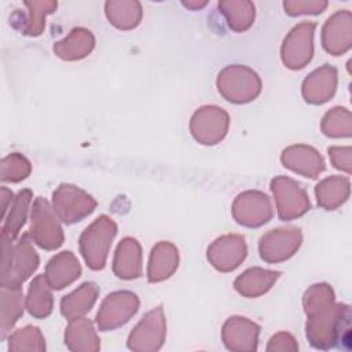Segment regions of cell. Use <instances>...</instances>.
Here are the masks:
<instances>
[{
  "label": "cell",
  "mask_w": 352,
  "mask_h": 352,
  "mask_svg": "<svg viewBox=\"0 0 352 352\" xmlns=\"http://www.w3.org/2000/svg\"><path fill=\"white\" fill-rule=\"evenodd\" d=\"M333 290L324 283L311 286L304 294V308L308 316L307 336L314 346L324 348L336 341L341 305L333 307Z\"/></svg>",
  "instance_id": "cell-1"
},
{
  "label": "cell",
  "mask_w": 352,
  "mask_h": 352,
  "mask_svg": "<svg viewBox=\"0 0 352 352\" xmlns=\"http://www.w3.org/2000/svg\"><path fill=\"white\" fill-rule=\"evenodd\" d=\"M12 242L1 239V287H21L38 267V256L28 234H23L16 243Z\"/></svg>",
  "instance_id": "cell-2"
},
{
  "label": "cell",
  "mask_w": 352,
  "mask_h": 352,
  "mask_svg": "<svg viewBox=\"0 0 352 352\" xmlns=\"http://www.w3.org/2000/svg\"><path fill=\"white\" fill-rule=\"evenodd\" d=\"M116 232L117 226L107 216L98 217L84 230L80 236V250L89 268L102 270L104 267Z\"/></svg>",
  "instance_id": "cell-3"
},
{
  "label": "cell",
  "mask_w": 352,
  "mask_h": 352,
  "mask_svg": "<svg viewBox=\"0 0 352 352\" xmlns=\"http://www.w3.org/2000/svg\"><path fill=\"white\" fill-rule=\"evenodd\" d=\"M219 92L232 103L253 100L261 91V81L256 72L246 66L232 65L223 69L217 77Z\"/></svg>",
  "instance_id": "cell-4"
},
{
  "label": "cell",
  "mask_w": 352,
  "mask_h": 352,
  "mask_svg": "<svg viewBox=\"0 0 352 352\" xmlns=\"http://www.w3.org/2000/svg\"><path fill=\"white\" fill-rule=\"evenodd\" d=\"M29 234L40 248L47 250H54L63 242V232L55 210L41 197L33 202Z\"/></svg>",
  "instance_id": "cell-5"
},
{
  "label": "cell",
  "mask_w": 352,
  "mask_h": 352,
  "mask_svg": "<svg viewBox=\"0 0 352 352\" xmlns=\"http://www.w3.org/2000/svg\"><path fill=\"white\" fill-rule=\"evenodd\" d=\"M52 204L58 217L67 224L80 221L96 206V201L91 195L72 184H60L54 191Z\"/></svg>",
  "instance_id": "cell-6"
},
{
  "label": "cell",
  "mask_w": 352,
  "mask_h": 352,
  "mask_svg": "<svg viewBox=\"0 0 352 352\" xmlns=\"http://www.w3.org/2000/svg\"><path fill=\"white\" fill-rule=\"evenodd\" d=\"M139 308L138 297L131 292H114L109 294L96 315L100 330H111L126 323Z\"/></svg>",
  "instance_id": "cell-7"
},
{
  "label": "cell",
  "mask_w": 352,
  "mask_h": 352,
  "mask_svg": "<svg viewBox=\"0 0 352 352\" xmlns=\"http://www.w3.org/2000/svg\"><path fill=\"white\" fill-rule=\"evenodd\" d=\"M191 133L202 144H216L228 129V114L217 106H204L191 118Z\"/></svg>",
  "instance_id": "cell-8"
},
{
  "label": "cell",
  "mask_w": 352,
  "mask_h": 352,
  "mask_svg": "<svg viewBox=\"0 0 352 352\" xmlns=\"http://www.w3.org/2000/svg\"><path fill=\"white\" fill-rule=\"evenodd\" d=\"M271 190L276 199L278 214L282 220H292L309 209L305 191L292 179L279 176L271 182Z\"/></svg>",
  "instance_id": "cell-9"
},
{
  "label": "cell",
  "mask_w": 352,
  "mask_h": 352,
  "mask_svg": "<svg viewBox=\"0 0 352 352\" xmlns=\"http://www.w3.org/2000/svg\"><path fill=\"white\" fill-rule=\"evenodd\" d=\"M314 30V22H302L286 36L282 45V60L289 69H301L311 60Z\"/></svg>",
  "instance_id": "cell-10"
},
{
  "label": "cell",
  "mask_w": 352,
  "mask_h": 352,
  "mask_svg": "<svg viewBox=\"0 0 352 352\" xmlns=\"http://www.w3.org/2000/svg\"><path fill=\"white\" fill-rule=\"evenodd\" d=\"M301 239L302 236L298 228L272 230L260 238V256L268 263L283 261L297 252Z\"/></svg>",
  "instance_id": "cell-11"
},
{
  "label": "cell",
  "mask_w": 352,
  "mask_h": 352,
  "mask_svg": "<svg viewBox=\"0 0 352 352\" xmlns=\"http://www.w3.org/2000/svg\"><path fill=\"white\" fill-rule=\"evenodd\" d=\"M165 340V316L158 307L144 315L128 338V346L133 351H155Z\"/></svg>",
  "instance_id": "cell-12"
},
{
  "label": "cell",
  "mask_w": 352,
  "mask_h": 352,
  "mask_svg": "<svg viewBox=\"0 0 352 352\" xmlns=\"http://www.w3.org/2000/svg\"><path fill=\"white\" fill-rule=\"evenodd\" d=\"M235 220L246 227H258L272 216L270 199L260 191H245L239 194L232 205Z\"/></svg>",
  "instance_id": "cell-13"
},
{
  "label": "cell",
  "mask_w": 352,
  "mask_h": 352,
  "mask_svg": "<svg viewBox=\"0 0 352 352\" xmlns=\"http://www.w3.org/2000/svg\"><path fill=\"white\" fill-rule=\"evenodd\" d=\"M246 243L241 235H224L208 248L212 265L223 272L235 270L246 257Z\"/></svg>",
  "instance_id": "cell-14"
},
{
  "label": "cell",
  "mask_w": 352,
  "mask_h": 352,
  "mask_svg": "<svg viewBox=\"0 0 352 352\" xmlns=\"http://www.w3.org/2000/svg\"><path fill=\"white\" fill-rule=\"evenodd\" d=\"M258 330V326L249 319L232 316L223 326V341L228 349L254 351Z\"/></svg>",
  "instance_id": "cell-15"
},
{
  "label": "cell",
  "mask_w": 352,
  "mask_h": 352,
  "mask_svg": "<svg viewBox=\"0 0 352 352\" xmlns=\"http://www.w3.org/2000/svg\"><path fill=\"white\" fill-rule=\"evenodd\" d=\"M280 160L286 168L307 177H316L324 169V162L319 153L304 144L287 147Z\"/></svg>",
  "instance_id": "cell-16"
},
{
  "label": "cell",
  "mask_w": 352,
  "mask_h": 352,
  "mask_svg": "<svg viewBox=\"0 0 352 352\" xmlns=\"http://www.w3.org/2000/svg\"><path fill=\"white\" fill-rule=\"evenodd\" d=\"M337 82V73L334 67L324 65L320 69L312 72L302 82V95L307 102L318 104L329 100Z\"/></svg>",
  "instance_id": "cell-17"
},
{
  "label": "cell",
  "mask_w": 352,
  "mask_h": 352,
  "mask_svg": "<svg viewBox=\"0 0 352 352\" xmlns=\"http://www.w3.org/2000/svg\"><path fill=\"white\" fill-rule=\"evenodd\" d=\"M113 271L121 279H133L142 272V250L133 238H124L117 246Z\"/></svg>",
  "instance_id": "cell-18"
},
{
  "label": "cell",
  "mask_w": 352,
  "mask_h": 352,
  "mask_svg": "<svg viewBox=\"0 0 352 352\" xmlns=\"http://www.w3.org/2000/svg\"><path fill=\"white\" fill-rule=\"evenodd\" d=\"M81 267L72 252H62L54 256L45 268V278L52 289H62L80 276Z\"/></svg>",
  "instance_id": "cell-19"
},
{
  "label": "cell",
  "mask_w": 352,
  "mask_h": 352,
  "mask_svg": "<svg viewBox=\"0 0 352 352\" xmlns=\"http://www.w3.org/2000/svg\"><path fill=\"white\" fill-rule=\"evenodd\" d=\"M342 32H351V14L348 11H338L327 19L322 34V43L327 52L338 55L349 48V33Z\"/></svg>",
  "instance_id": "cell-20"
},
{
  "label": "cell",
  "mask_w": 352,
  "mask_h": 352,
  "mask_svg": "<svg viewBox=\"0 0 352 352\" xmlns=\"http://www.w3.org/2000/svg\"><path fill=\"white\" fill-rule=\"evenodd\" d=\"M179 253L169 242L157 243L150 256L147 276L148 282H160L169 278L177 268Z\"/></svg>",
  "instance_id": "cell-21"
},
{
  "label": "cell",
  "mask_w": 352,
  "mask_h": 352,
  "mask_svg": "<svg viewBox=\"0 0 352 352\" xmlns=\"http://www.w3.org/2000/svg\"><path fill=\"white\" fill-rule=\"evenodd\" d=\"M95 45L92 33L84 28L73 29L67 37L55 43L54 52L66 60H76L87 56Z\"/></svg>",
  "instance_id": "cell-22"
},
{
  "label": "cell",
  "mask_w": 352,
  "mask_h": 352,
  "mask_svg": "<svg viewBox=\"0 0 352 352\" xmlns=\"http://www.w3.org/2000/svg\"><path fill=\"white\" fill-rule=\"evenodd\" d=\"M279 275L280 272L278 271L250 268L235 279L234 286L236 292L241 293L242 296L258 297L272 287V285L279 278Z\"/></svg>",
  "instance_id": "cell-23"
},
{
  "label": "cell",
  "mask_w": 352,
  "mask_h": 352,
  "mask_svg": "<svg viewBox=\"0 0 352 352\" xmlns=\"http://www.w3.org/2000/svg\"><path fill=\"white\" fill-rule=\"evenodd\" d=\"M32 201V191L30 190H22L16 194V197L10 202L8 213L3 217L4 223L1 227V239L14 241L21 228L23 227L28 216V209Z\"/></svg>",
  "instance_id": "cell-24"
},
{
  "label": "cell",
  "mask_w": 352,
  "mask_h": 352,
  "mask_svg": "<svg viewBox=\"0 0 352 352\" xmlns=\"http://www.w3.org/2000/svg\"><path fill=\"white\" fill-rule=\"evenodd\" d=\"M98 286L92 282L82 283L77 290L65 296L60 301V311L65 318L69 320L82 316L91 309L98 297Z\"/></svg>",
  "instance_id": "cell-25"
},
{
  "label": "cell",
  "mask_w": 352,
  "mask_h": 352,
  "mask_svg": "<svg viewBox=\"0 0 352 352\" xmlns=\"http://www.w3.org/2000/svg\"><path fill=\"white\" fill-rule=\"evenodd\" d=\"M65 341L73 351H96L99 349V338L88 319L77 318L70 320L66 329Z\"/></svg>",
  "instance_id": "cell-26"
},
{
  "label": "cell",
  "mask_w": 352,
  "mask_h": 352,
  "mask_svg": "<svg viewBox=\"0 0 352 352\" xmlns=\"http://www.w3.org/2000/svg\"><path fill=\"white\" fill-rule=\"evenodd\" d=\"M45 275H38L29 286L26 297V308L29 314L37 319L47 318L52 311V294Z\"/></svg>",
  "instance_id": "cell-27"
},
{
  "label": "cell",
  "mask_w": 352,
  "mask_h": 352,
  "mask_svg": "<svg viewBox=\"0 0 352 352\" xmlns=\"http://www.w3.org/2000/svg\"><path fill=\"white\" fill-rule=\"evenodd\" d=\"M104 10L110 23L118 29H133L142 19L139 1H107Z\"/></svg>",
  "instance_id": "cell-28"
},
{
  "label": "cell",
  "mask_w": 352,
  "mask_h": 352,
  "mask_svg": "<svg viewBox=\"0 0 352 352\" xmlns=\"http://www.w3.org/2000/svg\"><path fill=\"white\" fill-rule=\"evenodd\" d=\"M1 337L14 327L23 314V293L21 287H1Z\"/></svg>",
  "instance_id": "cell-29"
},
{
  "label": "cell",
  "mask_w": 352,
  "mask_h": 352,
  "mask_svg": "<svg viewBox=\"0 0 352 352\" xmlns=\"http://www.w3.org/2000/svg\"><path fill=\"white\" fill-rule=\"evenodd\" d=\"M219 10L227 18L228 26L235 32H243L249 29L254 21V6L250 1H220Z\"/></svg>",
  "instance_id": "cell-30"
},
{
  "label": "cell",
  "mask_w": 352,
  "mask_h": 352,
  "mask_svg": "<svg viewBox=\"0 0 352 352\" xmlns=\"http://www.w3.org/2000/svg\"><path fill=\"white\" fill-rule=\"evenodd\" d=\"M28 7V18L21 26L23 34L40 36L45 26V15L56 8V1H25Z\"/></svg>",
  "instance_id": "cell-31"
},
{
  "label": "cell",
  "mask_w": 352,
  "mask_h": 352,
  "mask_svg": "<svg viewBox=\"0 0 352 352\" xmlns=\"http://www.w3.org/2000/svg\"><path fill=\"white\" fill-rule=\"evenodd\" d=\"M345 180L341 177H329L316 186L318 204L326 209L337 208L348 195V183L341 186Z\"/></svg>",
  "instance_id": "cell-32"
},
{
  "label": "cell",
  "mask_w": 352,
  "mask_h": 352,
  "mask_svg": "<svg viewBox=\"0 0 352 352\" xmlns=\"http://www.w3.org/2000/svg\"><path fill=\"white\" fill-rule=\"evenodd\" d=\"M8 349L12 352L44 351L45 344L38 327L25 326L23 329H19L10 336Z\"/></svg>",
  "instance_id": "cell-33"
},
{
  "label": "cell",
  "mask_w": 352,
  "mask_h": 352,
  "mask_svg": "<svg viewBox=\"0 0 352 352\" xmlns=\"http://www.w3.org/2000/svg\"><path fill=\"white\" fill-rule=\"evenodd\" d=\"M30 162L21 154L12 153L1 160V180L3 182H21L30 173Z\"/></svg>",
  "instance_id": "cell-34"
},
{
  "label": "cell",
  "mask_w": 352,
  "mask_h": 352,
  "mask_svg": "<svg viewBox=\"0 0 352 352\" xmlns=\"http://www.w3.org/2000/svg\"><path fill=\"white\" fill-rule=\"evenodd\" d=\"M283 7L289 15L296 16V15H301V14H319L327 7V3L326 1H308V0H304V1L289 0V1L283 3Z\"/></svg>",
  "instance_id": "cell-35"
},
{
  "label": "cell",
  "mask_w": 352,
  "mask_h": 352,
  "mask_svg": "<svg viewBox=\"0 0 352 352\" xmlns=\"http://www.w3.org/2000/svg\"><path fill=\"white\" fill-rule=\"evenodd\" d=\"M268 351H294L297 349V344L294 342V338L287 333H278L275 334L267 346Z\"/></svg>",
  "instance_id": "cell-36"
},
{
  "label": "cell",
  "mask_w": 352,
  "mask_h": 352,
  "mask_svg": "<svg viewBox=\"0 0 352 352\" xmlns=\"http://www.w3.org/2000/svg\"><path fill=\"white\" fill-rule=\"evenodd\" d=\"M12 192L7 187H1V219L7 214L8 202H12Z\"/></svg>",
  "instance_id": "cell-37"
},
{
  "label": "cell",
  "mask_w": 352,
  "mask_h": 352,
  "mask_svg": "<svg viewBox=\"0 0 352 352\" xmlns=\"http://www.w3.org/2000/svg\"><path fill=\"white\" fill-rule=\"evenodd\" d=\"M183 6H186L187 8H191V10H197V8L205 7L206 1H183Z\"/></svg>",
  "instance_id": "cell-38"
}]
</instances>
